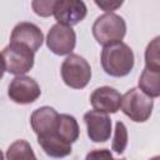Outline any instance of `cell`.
<instances>
[{"instance_id":"3","label":"cell","mask_w":160,"mask_h":160,"mask_svg":"<svg viewBox=\"0 0 160 160\" xmlns=\"http://www.w3.org/2000/svg\"><path fill=\"white\" fill-rule=\"evenodd\" d=\"M154 101L140 89H130L121 96L120 108L122 112L135 122L146 121L152 111Z\"/></svg>"},{"instance_id":"21","label":"cell","mask_w":160,"mask_h":160,"mask_svg":"<svg viewBox=\"0 0 160 160\" xmlns=\"http://www.w3.org/2000/svg\"><path fill=\"white\" fill-rule=\"evenodd\" d=\"M95 4L98 6H100L104 11L111 12L112 10H115L116 8L122 5V1H95Z\"/></svg>"},{"instance_id":"25","label":"cell","mask_w":160,"mask_h":160,"mask_svg":"<svg viewBox=\"0 0 160 160\" xmlns=\"http://www.w3.org/2000/svg\"><path fill=\"white\" fill-rule=\"evenodd\" d=\"M118 160H126V159H118Z\"/></svg>"},{"instance_id":"17","label":"cell","mask_w":160,"mask_h":160,"mask_svg":"<svg viewBox=\"0 0 160 160\" xmlns=\"http://www.w3.org/2000/svg\"><path fill=\"white\" fill-rule=\"evenodd\" d=\"M159 38H155L146 48L145 51V68L160 70V55H159Z\"/></svg>"},{"instance_id":"12","label":"cell","mask_w":160,"mask_h":160,"mask_svg":"<svg viewBox=\"0 0 160 160\" xmlns=\"http://www.w3.org/2000/svg\"><path fill=\"white\" fill-rule=\"evenodd\" d=\"M90 102L96 111L114 114L120 109L121 95L110 86H102L94 90L90 96Z\"/></svg>"},{"instance_id":"9","label":"cell","mask_w":160,"mask_h":160,"mask_svg":"<svg viewBox=\"0 0 160 160\" xmlns=\"http://www.w3.org/2000/svg\"><path fill=\"white\" fill-rule=\"evenodd\" d=\"M88 136L94 142H105L111 135V120L108 114L90 110L84 115Z\"/></svg>"},{"instance_id":"14","label":"cell","mask_w":160,"mask_h":160,"mask_svg":"<svg viewBox=\"0 0 160 160\" xmlns=\"http://www.w3.org/2000/svg\"><path fill=\"white\" fill-rule=\"evenodd\" d=\"M56 135L66 144H72L79 138V125L74 116L68 114H59Z\"/></svg>"},{"instance_id":"11","label":"cell","mask_w":160,"mask_h":160,"mask_svg":"<svg viewBox=\"0 0 160 160\" xmlns=\"http://www.w3.org/2000/svg\"><path fill=\"white\" fill-rule=\"evenodd\" d=\"M42 40H44V35L41 30L35 24H31V22L18 24L14 28L10 38V42L21 44L29 48L32 52H36L40 49Z\"/></svg>"},{"instance_id":"24","label":"cell","mask_w":160,"mask_h":160,"mask_svg":"<svg viewBox=\"0 0 160 160\" xmlns=\"http://www.w3.org/2000/svg\"><path fill=\"white\" fill-rule=\"evenodd\" d=\"M0 160H4V156H2V152H1V150H0Z\"/></svg>"},{"instance_id":"15","label":"cell","mask_w":160,"mask_h":160,"mask_svg":"<svg viewBox=\"0 0 160 160\" xmlns=\"http://www.w3.org/2000/svg\"><path fill=\"white\" fill-rule=\"evenodd\" d=\"M139 88L151 99L158 98L160 95V70L145 68L139 79Z\"/></svg>"},{"instance_id":"19","label":"cell","mask_w":160,"mask_h":160,"mask_svg":"<svg viewBox=\"0 0 160 160\" xmlns=\"http://www.w3.org/2000/svg\"><path fill=\"white\" fill-rule=\"evenodd\" d=\"M31 6L34 9V11L40 15V16H50L54 14V6H55V1H32Z\"/></svg>"},{"instance_id":"2","label":"cell","mask_w":160,"mask_h":160,"mask_svg":"<svg viewBox=\"0 0 160 160\" xmlns=\"http://www.w3.org/2000/svg\"><path fill=\"white\" fill-rule=\"evenodd\" d=\"M125 20L112 12H106L99 16L92 25V35L95 40L102 46L121 41L125 36Z\"/></svg>"},{"instance_id":"8","label":"cell","mask_w":160,"mask_h":160,"mask_svg":"<svg viewBox=\"0 0 160 160\" xmlns=\"http://www.w3.org/2000/svg\"><path fill=\"white\" fill-rule=\"evenodd\" d=\"M86 12V6L80 0H60L55 1L52 15L55 16L58 24L71 28L84 20Z\"/></svg>"},{"instance_id":"23","label":"cell","mask_w":160,"mask_h":160,"mask_svg":"<svg viewBox=\"0 0 160 160\" xmlns=\"http://www.w3.org/2000/svg\"><path fill=\"white\" fill-rule=\"evenodd\" d=\"M150 160H160V158H159V156H155V158H152V159H150Z\"/></svg>"},{"instance_id":"7","label":"cell","mask_w":160,"mask_h":160,"mask_svg":"<svg viewBox=\"0 0 160 160\" xmlns=\"http://www.w3.org/2000/svg\"><path fill=\"white\" fill-rule=\"evenodd\" d=\"M76 42L75 31L66 25L55 24L48 32V48L56 55H70Z\"/></svg>"},{"instance_id":"22","label":"cell","mask_w":160,"mask_h":160,"mask_svg":"<svg viewBox=\"0 0 160 160\" xmlns=\"http://www.w3.org/2000/svg\"><path fill=\"white\" fill-rule=\"evenodd\" d=\"M4 71H5V66H4V60H2V56L0 54V79L2 78L4 75Z\"/></svg>"},{"instance_id":"4","label":"cell","mask_w":160,"mask_h":160,"mask_svg":"<svg viewBox=\"0 0 160 160\" xmlns=\"http://www.w3.org/2000/svg\"><path fill=\"white\" fill-rule=\"evenodd\" d=\"M61 76L64 82L72 89H82L91 78L89 62L76 54H70L61 64Z\"/></svg>"},{"instance_id":"16","label":"cell","mask_w":160,"mask_h":160,"mask_svg":"<svg viewBox=\"0 0 160 160\" xmlns=\"http://www.w3.org/2000/svg\"><path fill=\"white\" fill-rule=\"evenodd\" d=\"M6 159L8 160H38L30 144L25 140L14 141L6 151Z\"/></svg>"},{"instance_id":"1","label":"cell","mask_w":160,"mask_h":160,"mask_svg":"<svg viewBox=\"0 0 160 160\" xmlns=\"http://www.w3.org/2000/svg\"><path fill=\"white\" fill-rule=\"evenodd\" d=\"M101 66L111 76L121 78L134 68V52L122 41L104 46L101 52Z\"/></svg>"},{"instance_id":"20","label":"cell","mask_w":160,"mask_h":160,"mask_svg":"<svg viewBox=\"0 0 160 160\" xmlns=\"http://www.w3.org/2000/svg\"><path fill=\"white\" fill-rule=\"evenodd\" d=\"M85 160H114L112 155L110 152V150L108 149H98V150H92L90 151Z\"/></svg>"},{"instance_id":"5","label":"cell","mask_w":160,"mask_h":160,"mask_svg":"<svg viewBox=\"0 0 160 160\" xmlns=\"http://www.w3.org/2000/svg\"><path fill=\"white\" fill-rule=\"evenodd\" d=\"M34 54L21 44L10 42L1 52L5 70L16 76L28 72L34 65Z\"/></svg>"},{"instance_id":"6","label":"cell","mask_w":160,"mask_h":160,"mask_svg":"<svg viewBox=\"0 0 160 160\" xmlns=\"http://www.w3.org/2000/svg\"><path fill=\"white\" fill-rule=\"evenodd\" d=\"M41 94L39 84L30 76H15L8 89L9 98L18 104H31Z\"/></svg>"},{"instance_id":"10","label":"cell","mask_w":160,"mask_h":160,"mask_svg":"<svg viewBox=\"0 0 160 160\" xmlns=\"http://www.w3.org/2000/svg\"><path fill=\"white\" fill-rule=\"evenodd\" d=\"M58 121H59V114L50 106H42L36 109L30 118L31 128L38 135V138H44L56 134Z\"/></svg>"},{"instance_id":"18","label":"cell","mask_w":160,"mask_h":160,"mask_svg":"<svg viewBox=\"0 0 160 160\" xmlns=\"http://www.w3.org/2000/svg\"><path fill=\"white\" fill-rule=\"evenodd\" d=\"M128 145V130L126 126L124 125V122L118 121L115 125V135H114V140H112V150L118 154H122L125 148Z\"/></svg>"},{"instance_id":"13","label":"cell","mask_w":160,"mask_h":160,"mask_svg":"<svg viewBox=\"0 0 160 160\" xmlns=\"http://www.w3.org/2000/svg\"><path fill=\"white\" fill-rule=\"evenodd\" d=\"M38 141L42 150L51 158H65L71 152V145L62 141L56 134L38 138Z\"/></svg>"}]
</instances>
